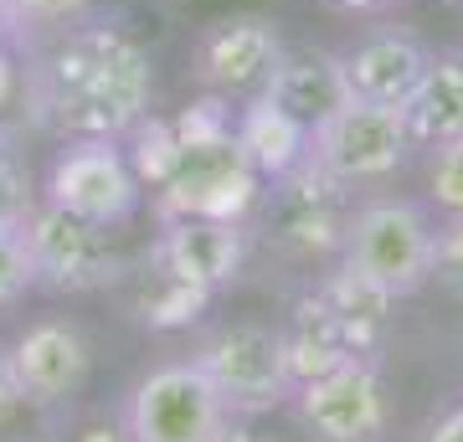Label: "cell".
<instances>
[{
	"instance_id": "obj_1",
	"label": "cell",
	"mask_w": 463,
	"mask_h": 442,
	"mask_svg": "<svg viewBox=\"0 0 463 442\" xmlns=\"http://www.w3.org/2000/svg\"><path fill=\"white\" fill-rule=\"evenodd\" d=\"M155 103V62L145 42L103 16L78 21L26 52L21 108L52 139H129Z\"/></svg>"
},
{
	"instance_id": "obj_2",
	"label": "cell",
	"mask_w": 463,
	"mask_h": 442,
	"mask_svg": "<svg viewBox=\"0 0 463 442\" xmlns=\"http://www.w3.org/2000/svg\"><path fill=\"white\" fill-rule=\"evenodd\" d=\"M170 165L160 170L155 206L160 216H206V221H248V212L263 196V175L237 145L227 99H201L175 124Z\"/></svg>"
},
{
	"instance_id": "obj_3",
	"label": "cell",
	"mask_w": 463,
	"mask_h": 442,
	"mask_svg": "<svg viewBox=\"0 0 463 442\" xmlns=\"http://www.w3.org/2000/svg\"><path fill=\"white\" fill-rule=\"evenodd\" d=\"M114 427L124 442H232L237 411L216 391V381L185 355L134 376L129 391L118 396Z\"/></svg>"
},
{
	"instance_id": "obj_4",
	"label": "cell",
	"mask_w": 463,
	"mask_h": 442,
	"mask_svg": "<svg viewBox=\"0 0 463 442\" xmlns=\"http://www.w3.org/2000/svg\"><path fill=\"white\" fill-rule=\"evenodd\" d=\"M21 237H26V252H32L36 268V288L47 294H103L124 283L129 273V258L118 247V227H99V221H83L72 212H57L47 201H36L32 216L21 221Z\"/></svg>"
},
{
	"instance_id": "obj_5",
	"label": "cell",
	"mask_w": 463,
	"mask_h": 442,
	"mask_svg": "<svg viewBox=\"0 0 463 442\" xmlns=\"http://www.w3.org/2000/svg\"><path fill=\"white\" fill-rule=\"evenodd\" d=\"M191 361L216 381V391L227 396L237 417H258L283 401H294V365L283 329L258 324V319H232V324L206 329L191 350Z\"/></svg>"
},
{
	"instance_id": "obj_6",
	"label": "cell",
	"mask_w": 463,
	"mask_h": 442,
	"mask_svg": "<svg viewBox=\"0 0 463 442\" xmlns=\"http://www.w3.org/2000/svg\"><path fill=\"white\" fill-rule=\"evenodd\" d=\"M340 268L376 283L381 294L407 298L432 278V227L407 201H365L340 237Z\"/></svg>"
},
{
	"instance_id": "obj_7",
	"label": "cell",
	"mask_w": 463,
	"mask_h": 442,
	"mask_svg": "<svg viewBox=\"0 0 463 442\" xmlns=\"http://www.w3.org/2000/svg\"><path fill=\"white\" fill-rule=\"evenodd\" d=\"M42 201L99 227H124L145 201V181L124 139H57L42 175Z\"/></svg>"
},
{
	"instance_id": "obj_8",
	"label": "cell",
	"mask_w": 463,
	"mask_h": 442,
	"mask_svg": "<svg viewBox=\"0 0 463 442\" xmlns=\"http://www.w3.org/2000/svg\"><path fill=\"white\" fill-rule=\"evenodd\" d=\"M407 149H412V139H407L402 108L365 99H345L330 118H319L309 129V160L340 185H371L397 175Z\"/></svg>"
},
{
	"instance_id": "obj_9",
	"label": "cell",
	"mask_w": 463,
	"mask_h": 442,
	"mask_svg": "<svg viewBox=\"0 0 463 442\" xmlns=\"http://www.w3.org/2000/svg\"><path fill=\"white\" fill-rule=\"evenodd\" d=\"M288 57L279 36V21L258 16V11H227L201 26L196 47H191V72L212 99H258L279 62Z\"/></svg>"
},
{
	"instance_id": "obj_10",
	"label": "cell",
	"mask_w": 463,
	"mask_h": 442,
	"mask_svg": "<svg viewBox=\"0 0 463 442\" xmlns=\"http://www.w3.org/2000/svg\"><path fill=\"white\" fill-rule=\"evenodd\" d=\"M5 344H11L26 407L36 417L72 407L88 391V381H93V344L78 329V319H67V314H36V319L21 324L16 340Z\"/></svg>"
},
{
	"instance_id": "obj_11",
	"label": "cell",
	"mask_w": 463,
	"mask_h": 442,
	"mask_svg": "<svg viewBox=\"0 0 463 442\" xmlns=\"http://www.w3.org/2000/svg\"><path fill=\"white\" fill-rule=\"evenodd\" d=\"M294 417L315 442H381L386 432V391L371 361L335 365L325 376L294 386Z\"/></svg>"
},
{
	"instance_id": "obj_12",
	"label": "cell",
	"mask_w": 463,
	"mask_h": 442,
	"mask_svg": "<svg viewBox=\"0 0 463 442\" xmlns=\"http://www.w3.org/2000/svg\"><path fill=\"white\" fill-rule=\"evenodd\" d=\"M345 191L350 185L330 181L309 155L273 175V206H268V227L288 252H340V237H345Z\"/></svg>"
},
{
	"instance_id": "obj_13",
	"label": "cell",
	"mask_w": 463,
	"mask_h": 442,
	"mask_svg": "<svg viewBox=\"0 0 463 442\" xmlns=\"http://www.w3.org/2000/svg\"><path fill=\"white\" fill-rule=\"evenodd\" d=\"M149 258L170 268L201 294H222L237 283L242 258H248V231L242 221H206V216H170L165 231L155 237Z\"/></svg>"
},
{
	"instance_id": "obj_14",
	"label": "cell",
	"mask_w": 463,
	"mask_h": 442,
	"mask_svg": "<svg viewBox=\"0 0 463 442\" xmlns=\"http://www.w3.org/2000/svg\"><path fill=\"white\" fill-rule=\"evenodd\" d=\"M283 344H288V365H294V381L325 376L335 365L365 361L371 344H376V329L350 319L345 309H335L325 294L304 298L294 314V324L283 329Z\"/></svg>"
},
{
	"instance_id": "obj_15",
	"label": "cell",
	"mask_w": 463,
	"mask_h": 442,
	"mask_svg": "<svg viewBox=\"0 0 463 442\" xmlns=\"http://www.w3.org/2000/svg\"><path fill=\"white\" fill-rule=\"evenodd\" d=\"M428 62H432L428 52L417 47L412 36H402V32H376V36H365L355 52L340 57L350 99L386 103V108H402V103L412 99V88L422 82Z\"/></svg>"
},
{
	"instance_id": "obj_16",
	"label": "cell",
	"mask_w": 463,
	"mask_h": 442,
	"mask_svg": "<svg viewBox=\"0 0 463 442\" xmlns=\"http://www.w3.org/2000/svg\"><path fill=\"white\" fill-rule=\"evenodd\" d=\"M263 93L279 103L283 114H294L304 129H315L319 118H330L335 108L350 99L345 67H340V57H330V52H288Z\"/></svg>"
},
{
	"instance_id": "obj_17",
	"label": "cell",
	"mask_w": 463,
	"mask_h": 442,
	"mask_svg": "<svg viewBox=\"0 0 463 442\" xmlns=\"http://www.w3.org/2000/svg\"><path fill=\"white\" fill-rule=\"evenodd\" d=\"M412 149H443L463 134V57H432L412 99L402 103Z\"/></svg>"
},
{
	"instance_id": "obj_18",
	"label": "cell",
	"mask_w": 463,
	"mask_h": 442,
	"mask_svg": "<svg viewBox=\"0 0 463 442\" xmlns=\"http://www.w3.org/2000/svg\"><path fill=\"white\" fill-rule=\"evenodd\" d=\"M232 129H237V145H242V155L252 160V170L268 175V181L283 175V170H294V165L309 155V129H304L294 114H283L268 93L242 103L237 118H232Z\"/></svg>"
},
{
	"instance_id": "obj_19",
	"label": "cell",
	"mask_w": 463,
	"mask_h": 442,
	"mask_svg": "<svg viewBox=\"0 0 463 442\" xmlns=\"http://www.w3.org/2000/svg\"><path fill=\"white\" fill-rule=\"evenodd\" d=\"M124 283H129L134 314H139L149 329H181V324H191V319L212 304V294H201V288H191L185 278H175V273L160 268L149 252H145L139 268L124 273Z\"/></svg>"
},
{
	"instance_id": "obj_20",
	"label": "cell",
	"mask_w": 463,
	"mask_h": 442,
	"mask_svg": "<svg viewBox=\"0 0 463 442\" xmlns=\"http://www.w3.org/2000/svg\"><path fill=\"white\" fill-rule=\"evenodd\" d=\"M93 16V0H0V36L26 57Z\"/></svg>"
},
{
	"instance_id": "obj_21",
	"label": "cell",
	"mask_w": 463,
	"mask_h": 442,
	"mask_svg": "<svg viewBox=\"0 0 463 442\" xmlns=\"http://www.w3.org/2000/svg\"><path fill=\"white\" fill-rule=\"evenodd\" d=\"M36 201H42V181H36L32 155L16 129L0 124V227H21Z\"/></svg>"
},
{
	"instance_id": "obj_22",
	"label": "cell",
	"mask_w": 463,
	"mask_h": 442,
	"mask_svg": "<svg viewBox=\"0 0 463 442\" xmlns=\"http://www.w3.org/2000/svg\"><path fill=\"white\" fill-rule=\"evenodd\" d=\"M32 288H36V268L32 252H26V237H21V227H0V314L16 309Z\"/></svg>"
},
{
	"instance_id": "obj_23",
	"label": "cell",
	"mask_w": 463,
	"mask_h": 442,
	"mask_svg": "<svg viewBox=\"0 0 463 442\" xmlns=\"http://www.w3.org/2000/svg\"><path fill=\"white\" fill-rule=\"evenodd\" d=\"M432 201L448 216H463V134L432 149Z\"/></svg>"
},
{
	"instance_id": "obj_24",
	"label": "cell",
	"mask_w": 463,
	"mask_h": 442,
	"mask_svg": "<svg viewBox=\"0 0 463 442\" xmlns=\"http://www.w3.org/2000/svg\"><path fill=\"white\" fill-rule=\"evenodd\" d=\"M432 278L463 298V216H453L443 231H432Z\"/></svg>"
},
{
	"instance_id": "obj_25",
	"label": "cell",
	"mask_w": 463,
	"mask_h": 442,
	"mask_svg": "<svg viewBox=\"0 0 463 442\" xmlns=\"http://www.w3.org/2000/svg\"><path fill=\"white\" fill-rule=\"evenodd\" d=\"M21 93H26V57L0 36V118L21 108Z\"/></svg>"
},
{
	"instance_id": "obj_26",
	"label": "cell",
	"mask_w": 463,
	"mask_h": 442,
	"mask_svg": "<svg viewBox=\"0 0 463 442\" xmlns=\"http://www.w3.org/2000/svg\"><path fill=\"white\" fill-rule=\"evenodd\" d=\"M26 407V391H21V376H16V361H11V344H0V427L21 422Z\"/></svg>"
},
{
	"instance_id": "obj_27",
	"label": "cell",
	"mask_w": 463,
	"mask_h": 442,
	"mask_svg": "<svg viewBox=\"0 0 463 442\" xmlns=\"http://www.w3.org/2000/svg\"><path fill=\"white\" fill-rule=\"evenodd\" d=\"M428 442H463V407H453L448 417H438V427L428 432Z\"/></svg>"
},
{
	"instance_id": "obj_28",
	"label": "cell",
	"mask_w": 463,
	"mask_h": 442,
	"mask_svg": "<svg viewBox=\"0 0 463 442\" xmlns=\"http://www.w3.org/2000/svg\"><path fill=\"white\" fill-rule=\"evenodd\" d=\"M335 5H345V11H376V5H386V0H335Z\"/></svg>"
}]
</instances>
